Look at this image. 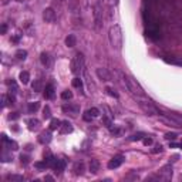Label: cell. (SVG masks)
I'll return each mask as SVG.
<instances>
[{"label":"cell","mask_w":182,"mask_h":182,"mask_svg":"<svg viewBox=\"0 0 182 182\" xmlns=\"http://www.w3.org/2000/svg\"><path fill=\"white\" fill-rule=\"evenodd\" d=\"M2 138H3L4 148L10 149V151H16V149H19V145H17V142H14V141H12V140H9V138L4 135V134L2 135Z\"/></svg>","instance_id":"10"},{"label":"cell","mask_w":182,"mask_h":182,"mask_svg":"<svg viewBox=\"0 0 182 182\" xmlns=\"http://www.w3.org/2000/svg\"><path fill=\"white\" fill-rule=\"evenodd\" d=\"M179 181H181V182H182V175H179Z\"/></svg>","instance_id":"42"},{"label":"cell","mask_w":182,"mask_h":182,"mask_svg":"<svg viewBox=\"0 0 182 182\" xmlns=\"http://www.w3.org/2000/svg\"><path fill=\"white\" fill-rule=\"evenodd\" d=\"M43 117H44L46 120H49L50 117H51V111H50V107H49V105H46V107L43 108Z\"/></svg>","instance_id":"30"},{"label":"cell","mask_w":182,"mask_h":182,"mask_svg":"<svg viewBox=\"0 0 182 182\" xmlns=\"http://www.w3.org/2000/svg\"><path fill=\"white\" fill-rule=\"evenodd\" d=\"M161 151H162V145H161V144L155 145V147H154V149H152V152H154V154H157V152H161Z\"/></svg>","instance_id":"38"},{"label":"cell","mask_w":182,"mask_h":182,"mask_svg":"<svg viewBox=\"0 0 182 182\" xmlns=\"http://www.w3.org/2000/svg\"><path fill=\"white\" fill-rule=\"evenodd\" d=\"M88 168H90V172H91V174H97V172L100 171V162L97 161V159H91Z\"/></svg>","instance_id":"17"},{"label":"cell","mask_w":182,"mask_h":182,"mask_svg":"<svg viewBox=\"0 0 182 182\" xmlns=\"http://www.w3.org/2000/svg\"><path fill=\"white\" fill-rule=\"evenodd\" d=\"M6 30H7V26H6V24H3V26H2V34H4V33H6Z\"/></svg>","instance_id":"39"},{"label":"cell","mask_w":182,"mask_h":182,"mask_svg":"<svg viewBox=\"0 0 182 182\" xmlns=\"http://www.w3.org/2000/svg\"><path fill=\"white\" fill-rule=\"evenodd\" d=\"M38 107H40V104L37 103V101H34V103H30L29 104V112H36L38 110Z\"/></svg>","instance_id":"27"},{"label":"cell","mask_w":182,"mask_h":182,"mask_svg":"<svg viewBox=\"0 0 182 182\" xmlns=\"http://www.w3.org/2000/svg\"><path fill=\"white\" fill-rule=\"evenodd\" d=\"M63 111L64 112H70V114H73V115H75V114H78V111H80V107L78 105H64L63 107Z\"/></svg>","instance_id":"15"},{"label":"cell","mask_w":182,"mask_h":182,"mask_svg":"<svg viewBox=\"0 0 182 182\" xmlns=\"http://www.w3.org/2000/svg\"><path fill=\"white\" fill-rule=\"evenodd\" d=\"M58 129H60V134H70V133H73V125L68 121H63Z\"/></svg>","instance_id":"13"},{"label":"cell","mask_w":182,"mask_h":182,"mask_svg":"<svg viewBox=\"0 0 182 182\" xmlns=\"http://www.w3.org/2000/svg\"><path fill=\"white\" fill-rule=\"evenodd\" d=\"M77 44V38H75L74 34H68L66 37V46L67 47H74Z\"/></svg>","instance_id":"20"},{"label":"cell","mask_w":182,"mask_h":182,"mask_svg":"<svg viewBox=\"0 0 182 182\" xmlns=\"http://www.w3.org/2000/svg\"><path fill=\"white\" fill-rule=\"evenodd\" d=\"M171 178H172V166L165 165L164 168L159 169V172H158L157 175L147 178V181H164V182H166V181H171Z\"/></svg>","instance_id":"3"},{"label":"cell","mask_w":182,"mask_h":182,"mask_svg":"<svg viewBox=\"0 0 182 182\" xmlns=\"http://www.w3.org/2000/svg\"><path fill=\"white\" fill-rule=\"evenodd\" d=\"M19 78H20V83L21 84H27L30 81V74L29 71H21L20 75H19Z\"/></svg>","instance_id":"23"},{"label":"cell","mask_w":182,"mask_h":182,"mask_svg":"<svg viewBox=\"0 0 182 182\" xmlns=\"http://www.w3.org/2000/svg\"><path fill=\"white\" fill-rule=\"evenodd\" d=\"M73 87L81 88V87H83V80H81V78H77V77H75V78L73 80Z\"/></svg>","instance_id":"31"},{"label":"cell","mask_w":182,"mask_h":182,"mask_svg":"<svg viewBox=\"0 0 182 182\" xmlns=\"http://www.w3.org/2000/svg\"><path fill=\"white\" fill-rule=\"evenodd\" d=\"M31 88H33V91H36V93L43 91V81H42V80H34V83H33V86H31Z\"/></svg>","instance_id":"25"},{"label":"cell","mask_w":182,"mask_h":182,"mask_svg":"<svg viewBox=\"0 0 182 182\" xmlns=\"http://www.w3.org/2000/svg\"><path fill=\"white\" fill-rule=\"evenodd\" d=\"M50 141H51V134L47 131V133H42L40 135H38V142L40 144H43V145H46V144H50Z\"/></svg>","instance_id":"14"},{"label":"cell","mask_w":182,"mask_h":182,"mask_svg":"<svg viewBox=\"0 0 182 182\" xmlns=\"http://www.w3.org/2000/svg\"><path fill=\"white\" fill-rule=\"evenodd\" d=\"M43 19H44L46 23H53V21L56 20V12H54V9H51V7L44 9V12H43Z\"/></svg>","instance_id":"8"},{"label":"cell","mask_w":182,"mask_h":182,"mask_svg":"<svg viewBox=\"0 0 182 182\" xmlns=\"http://www.w3.org/2000/svg\"><path fill=\"white\" fill-rule=\"evenodd\" d=\"M98 115H100V110L93 107V108H90V110H87V111L84 112L83 118H84V121H91V120H94V118H97Z\"/></svg>","instance_id":"9"},{"label":"cell","mask_w":182,"mask_h":182,"mask_svg":"<svg viewBox=\"0 0 182 182\" xmlns=\"http://www.w3.org/2000/svg\"><path fill=\"white\" fill-rule=\"evenodd\" d=\"M44 97H46L47 100L54 98V86H53V84H49V86L46 87V90H44Z\"/></svg>","instance_id":"19"},{"label":"cell","mask_w":182,"mask_h":182,"mask_svg":"<svg viewBox=\"0 0 182 182\" xmlns=\"http://www.w3.org/2000/svg\"><path fill=\"white\" fill-rule=\"evenodd\" d=\"M94 23H95V29H100L101 24H103V10H101V6L100 4H95L94 6Z\"/></svg>","instance_id":"6"},{"label":"cell","mask_w":182,"mask_h":182,"mask_svg":"<svg viewBox=\"0 0 182 182\" xmlns=\"http://www.w3.org/2000/svg\"><path fill=\"white\" fill-rule=\"evenodd\" d=\"M136 103H138L140 108L145 112V114H147V115H155V114H158V110L155 108V105H154V104L151 103V101H149L147 97L136 98Z\"/></svg>","instance_id":"4"},{"label":"cell","mask_w":182,"mask_h":182,"mask_svg":"<svg viewBox=\"0 0 182 182\" xmlns=\"http://www.w3.org/2000/svg\"><path fill=\"white\" fill-rule=\"evenodd\" d=\"M121 77L124 80V84H125V87H127V90H128L135 98H142V97H145L144 90L140 87V84L136 83L135 80L131 78L129 75H125V74H121Z\"/></svg>","instance_id":"2"},{"label":"cell","mask_w":182,"mask_h":182,"mask_svg":"<svg viewBox=\"0 0 182 182\" xmlns=\"http://www.w3.org/2000/svg\"><path fill=\"white\" fill-rule=\"evenodd\" d=\"M60 125H61V121L57 120V118H53V120L50 121V129H51V131L58 129V128H60Z\"/></svg>","instance_id":"26"},{"label":"cell","mask_w":182,"mask_h":182,"mask_svg":"<svg viewBox=\"0 0 182 182\" xmlns=\"http://www.w3.org/2000/svg\"><path fill=\"white\" fill-rule=\"evenodd\" d=\"M97 75H98V78L103 80V81H110V80H111L110 73L107 71V68H103V67L97 68Z\"/></svg>","instance_id":"11"},{"label":"cell","mask_w":182,"mask_h":182,"mask_svg":"<svg viewBox=\"0 0 182 182\" xmlns=\"http://www.w3.org/2000/svg\"><path fill=\"white\" fill-rule=\"evenodd\" d=\"M108 42L111 44V47L117 51H120L122 49V30L118 24H114L108 30Z\"/></svg>","instance_id":"1"},{"label":"cell","mask_w":182,"mask_h":182,"mask_svg":"<svg viewBox=\"0 0 182 182\" xmlns=\"http://www.w3.org/2000/svg\"><path fill=\"white\" fill-rule=\"evenodd\" d=\"M73 172H74V175H83V172H84L83 162H75L74 165H73Z\"/></svg>","instance_id":"18"},{"label":"cell","mask_w":182,"mask_h":182,"mask_svg":"<svg viewBox=\"0 0 182 182\" xmlns=\"http://www.w3.org/2000/svg\"><path fill=\"white\" fill-rule=\"evenodd\" d=\"M124 161H125V157L124 155H121V154H118L115 157H112L111 161L108 162V168H110V169H115V168L122 165V162Z\"/></svg>","instance_id":"7"},{"label":"cell","mask_w":182,"mask_h":182,"mask_svg":"<svg viewBox=\"0 0 182 182\" xmlns=\"http://www.w3.org/2000/svg\"><path fill=\"white\" fill-rule=\"evenodd\" d=\"M6 179H7V181H13V182H23V181H24V177H23V175H14V174H12V175H7V177H6Z\"/></svg>","instance_id":"24"},{"label":"cell","mask_w":182,"mask_h":182,"mask_svg":"<svg viewBox=\"0 0 182 182\" xmlns=\"http://www.w3.org/2000/svg\"><path fill=\"white\" fill-rule=\"evenodd\" d=\"M16 57L20 58V60H24V58L27 57V51H26V50H19L16 53Z\"/></svg>","instance_id":"32"},{"label":"cell","mask_w":182,"mask_h":182,"mask_svg":"<svg viewBox=\"0 0 182 182\" xmlns=\"http://www.w3.org/2000/svg\"><path fill=\"white\" fill-rule=\"evenodd\" d=\"M83 74H84V78H86V83H87V88H88V90H91V93H93V91H94V84H93L91 78L88 77V71L83 70Z\"/></svg>","instance_id":"21"},{"label":"cell","mask_w":182,"mask_h":182,"mask_svg":"<svg viewBox=\"0 0 182 182\" xmlns=\"http://www.w3.org/2000/svg\"><path fill=\"white\" fill-rule=\"evenodd\" d=\"M40 61H42L43 66L50 67L51 66V57H50L49 53H42L40 54Z\"/></svg>","instance_id":"16"},{"label":"cell","mask_w":182,"mask_h":182,"mask_svg":"<svg viewBox=\"0 0 182 182\" xmlns=\"http://www.w3.org/2000/svg\"><path fill=\"white\" fill-rule=\"evenodd\" d=\"M105 3H107V6L110 9H112V7H115L117 4H118V0H105Z\"/></svg>","instance_id":"33"},{"label":"cell","mask_w":182,"mask_h":182,"mask_svg":"<svg viewBox=\"0 0 182 182\" xmlns=\"http://www.w3.org/2000/svg\"><path fill=\"white\" fill-rule=\"evenodd\" d=\"M64 168H66V161L57 158V161H56V164H54V166H53L54 172H56V174H61L63 171H64Z\"/></svg>","instance_id":"12"},{"label":"cell","mask_w":182,"mask_h":182,"mask_svg":"<svg viewBox=\"0 0 182 182\" xmlns=\"http://www.w3.org/2000/svg\"><path fill=\"white\" fill-rule=\"evenodd\" d=\"M71 73L73 74H77L81 70H84V56L81 53L74 54V57L71 58V64H70Z\"/></svg>","instance_id":"5"},{"label":"cell","mask_w":182,"mask_h":182,"mask_svg":"<svg viewBox=\"0 0 182 182\" xmlns=\"http://www.w3.org/2000/svg\"><path fill=\"white\" fill-rule=\"evenodd\" d=\"M27 159H29L27 157H23V155H21V162H24V164H27V162H29Z\"/></svg>","instance_id":"40"},{"label":"cell","mask_w":182,"mask_h":182,"mask_svg":"<svg viewBox=\"0 0 182 182\" xmlns=\"http://www.w3.org/2000/svg\"><path fill=\"white\" fill-rule=\"evenodd\" d=\"M165 138L166 140H175V138H177V134L175 133H168V134H165Z\"/></svg>","instance_id":"37"},{"label":"cell","mask_w":182,"mask_h":182,"mask_svg":"<svg viewBox=\"0 0 182 182\" xmlns=\"http://www.w3.org/2000/svg\"><path fill=\"white\" fill-rule=\"evenodd\" d=\"M142 142H144V145H151V144H152V138L145 135L144 138H142Z\"/></svg>","instance_id":"34"},{"label":"cell","mask_w":182,"mask_h":182,"mask_svg":"<svg viewBox=\"0 0 182 182\" xmlns=\"http://www.w3.org/2000/svg\"><path fill=\"white\" fill-rule=\"evenodd\" d=\"M44 179H47V181H53V177H46Z\"/></svg>","instance_id":"41"},{"label":"cell","mask_w":182,"mask_h":182,"mask_svg":"<svg viewBox=\"0 0 182 182\" xmlns=\"http://www.w3.org/2000/svg\"><path fill=\"white\" fill-rule=\"evenodd\" d=\"M27 125H29V129H36L40 125V121L37 120V118H30V120H27Z\"/></svg>","instance_id":"22"},{"label":"cell","mask_w":182,"mask_h":182,"mask_svg":"<svg viewBox=\"0 0 182 182\" xmlns=\"http://www.w3.org/2000/svg\"><path fill=\"white\" fill-rule=\"evenodd\" d=\"M61 98L63 100H71L73 98V93H71V91H68V90H66V91H63L61 93Z\"/></svg>","instance_id":"28"},{"label":"cell","mask_w":182,"mask_h":182,"mask_svg":"<svg viewBox=\"0 0 182 182\" xmlns=\"http://www.w3.org/2000/svg\"><path fill=\"white\" fill-rule=\"evenodd\" d=\"M13 158L10 157V155H7V154H2V161L3 162H9V161H12Z\"/></svg>","instance_id":"35"},{"label":"cell","mask_w":182,"mask_h":182,"mask_svg":"<svg viewBox=\"0 0 182 182\" xmlns=\"http://www.w3.org/2000/svg\"><path fill=\"white\" fill-rule=\"evenodd\" d=\"M144 136H145V134H142V133L134 134V135H131V136H129V141H140V140H142Z\"/></svg>","instance_id":"29"},{"label":"cell","mask_w":182,"mask_h":182,"mask_svg":"<svg viewBox=\"0 0 182 182\" xmlns=\"http://www.w3.org/2000/svg\"><path fill=\"white\" fill-rule=\"evenodd\" d=\"M107 91H108V94L111 95V97H114V98H118V94H117V93H115L114 90H112V88L107 87Z\"/></svg>","instance_id":"36"}]
</instances>
